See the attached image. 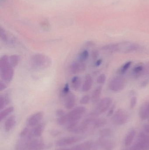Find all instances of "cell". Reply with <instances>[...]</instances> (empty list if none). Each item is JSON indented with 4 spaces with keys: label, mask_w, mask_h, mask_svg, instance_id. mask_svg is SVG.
<instances>
[{
    "label": "cell",
    "mask_w": 149,
    "mask_h": 150,
    "mask_svg": "<svg viewBox=\"0 0 149 150\" xmlns=\"http://www.w3.org/2000/svg\"><path fill=\"white\" fill-rule=\"evenodd\" d=\"M139 115L141 119L143 120L149 119V102H145L141 106Z\"/></svg>",
    "instance_id": "9a60e30c"
},
{
    "label": "cell",
    "mask_w": 149,
    "mask_h": 150,
    "mask_svg": "<svg viewBox=\"0 0 149 150\" xmlns=\"http://www.w3.org/2000/svg\"><path fill=\"white\" fill-rule=\"evenodd\" d=\"M64 98V106L65 108L68 110L73 109L75 107L76 102V97L75 94L70 92Z\"/></svg>",
    "instance_id": "4fadbf2b"
},
{
    "label": "cell",
    "mask_w": 149,
    "mask_h": 150,
    "mask_svg": "<svg viewBox=\"0 0 149 150\" xmlns=\"http://www.w3.org/2000/svg\"><path fill=\"white\" fill-rule=\"evenodd\" d=\"M16 124V118L14 115H11L8 117L4 123V130L8 132L10 131Z\"/></svg>",
    "instance_id": "5bb4252c"
},
{
    "label": "cell",
    "mask_w": 149,
    "mask_h": 150,
    "mask_svg": "<svg viewBox=\"0 0 149 150\" xmlns=\"http://www.w3.org/2000/svg\"><path fill=\"white\" fill-rule=\"evenodd\" d=\"M112 134V131L109 129H102L100 132V135L101 137H109Z\"/></svg>",
    "instance_id": "4dcf8cb0"
},
{
    "label": "cell",
    "mask_w": 149,
    "mask_h": 150,
    "mask_svg": "<svg viewBox=\"0 0 149 150\" xmlns=\"http://www.w3.org/2000/svg\"><path fill=\"white\" fill-rule=\"evenodd\" d=\"M0 38H1V40L3 42H5L9 45L14 44L15 41V39L12 38H10V36H8L6 32L2 28H1L0 29Z\"/></svg>",
    "instance_id": "ffe728a7"
},
{
    "label": "cell",
    "mask_w": 149,
    "mask_h": 150,
    "mask_svg": "<svg viewBox=\"0 0 149 150\" xmlns=\"http://www.w3.org/2000/svg\"><path fill=\"white\" fill-rule=\"evenodd\" d=\"M7 88V85L6 84V83L3 80H1L0 81V91H4Z\"/></svg>",
    "instance_id": "ab89813d"
},
{
    "label": "cell",
    "mask_w": 149,
    "mask_h": 150,
    "mask_svg": "<svg viewBox=\"0 0 149 150\" xmlns=\"http://www.w3.org/2000/svg\"><path fill=\"white\" fill-rule=\"evenodd\" d=\"M129 118L128 112L125 109L120 108L114 114L112 118V121L115 125L121 126L127 123Z\"/></svg>",
    "instance_id": "5b68a950"
},
{
    "label": "cell",
    "mask_w": 149,
    "mask_h": 150,
    "mask_svg": "<svg viewBox=\"0 0 149 150\" xmlns=\"http://www.w3.org/2000/svg\"><path fill=\"white\" fill-rule=\"evenodd\" d=\"M149 83V79H147L146 80H143V81L141 83V87H146V86L148 85Z\"/></svg>",
    "instance_id": "b9f144b4"
},
{
    "label": "cell",
    "mask_w": 149,
    "mask_h": 150,
    "mask_svg": "<svg viewBox=\"0 0 149 150\" xmlns=\"http://www.w3.org/2000/svg\"><path fill=\"white\" fill-rule=\"evenodd\" d=\"M107 123L106 120L104 118H94L93 126L94 129L99 128L105 126Z\"/></svg>",
    "instance_id": "484cf974"
},
{
    "label": "cell",
    "mask_w": 149,
    "mask_h": 150,
    "mask_svg": "<svg viewBox=\"0 0 149 150\" xmlns=\"http://www.w3.org/2000/svg\"><path fill=\"white\" fill-rule=\"evenodd\" d=\"M50 134L53 137H57L59 135L61 134V132L59 130L57 129H52L50 131Z\"/></svg>",
    "instance_id": "f35d334b"
},
{
    "label": "cell",
    "mask_w": 149,
    "mask_h": 150,
    "mask_svg": "<svg viewBox=\"0 0 149 150\" xmlns=\"http://www.w3.org/2000/svg\"><path fill=\"white\" fill-rule=\"evenodd\" d=\"M71 83L73 89L75 91H78L81 86V78L79 76H74L72 79Z\"/></svg>",
    "instance_id": "7402d4cb"
},
{
    "label": "cell",
    "mask_w": 149,
    "mask_h": 150,
    "mask_svg": "<svg viewBox=\"0 0 149 150\" xmlns=\"http://www.w3.org/2000/svg\"><path fill=\"white\" fill-rule=\"evenodd\" d=\"M90 100H91V98L89 95H85L80 100V103L82 105H86L89 103Z\"/></svg>",
    "instance_id": "e575fe53"
},
{
    "label": "cell",
    "mask_w": 149,
    "mask_h": 150,
    "mask_svg": "<svg viewBox=\"0 0 149 150\" xmlns=\"http://www.w3.org/2000/svg\"><path fill=\"white\" fill-rule=\"evenodd\" d=\"M149 150V135L141 133L139 136V139L132 147L123 150Z\"/></svg>",
    "instance_id": "8992f818"
},
{
    "label": "cell",
    "mask_w": 149,
    "mask_h": 150,
    "mask_svg": "<svg viewBox=\"0 0 149 150\" xmlns=\"http://www.w3.org/2000/svg\"><path fill=\"white\" fill-rule=\"evenodd\" d=\"M102 63V59H99L95 61V63H94V66H95V67H99V66L101 65Z\"/></svg>",
    "instance_id": "7bdbcfd3"
},
{
    "label": "cell",
    "mask_w": 149,
    "mask_h": 150,
    "mask_svg": "<svg viewBox=\"0 0 149 150\" xmlns=\"http://www.w3.org/2000/svg\"><path fill=\"white\" fill-rule=\"evenodd\" d=\"M137 98L136 96L132 97L130 101V108L131 109H133L136 105L137 104Z\"/></svg>",
    "instance_id": "d590c367"
},
{
    "label": "cell",
    "mask_w": 149,
    "mask_h": 150,
    "mask_svg": "<svg viewBox=\"0 0 149 150\" xmlns=\"http://www.w3.org/2000/svg\"><path fill=\"white\" fill-rule=\"evenodd\" d=\"M44 113L43 111L37 112L31 115L27 120V126L29 127H35L41 123L43 118Z\"/></svg>",
    "instance_id": "8fae6325"
},
{
    "label": "cell",
    "mask_w": 149,
    "mask_h": 150,
    "mask_svg": "<svg viewBox=\"0 0 149 150\" xmlns=\"http://www.w3.org/2000/svg\"><path fill=\"white\" fill-rule=\"evenodd\" d=\"M96 143L99 149L101 150H113L115 147V143L109 137H100Z\"/></svg>",
    "instance_id": "30bf717a"
},
{
    "label": "cell",
    "mask_w": 149,
    "mask_h": 150,
    "mask_svg": "<svg viewBox=\"0 0 149 150\" xmlns=\"http://www.w3.org/2000/svg\"><path fill=\"white\" fill-rule=\"evenodd\" d=\"M89 53L87 50H84L79 54L78 60L85 62L89 58Z\"/></svg>",
    "instance_id": "4316f807"
},
{
    "label": "cell",
    "mask_w": 149,
    "mask_h": 150,
    "mask_svg": "<svg viewBox=\"0 0 149 150\" xmlns=\"http://www.w3.org/2000/svg\"><path fill=\"white\" fill-rule=\"evenodd\" d=\"M146 73L148 74L149 76V62H147V64L146 66Z\"/></svg>",
    "instance_id": "bcb514c9"
},
{
    "label": "cell",
    "mask_w": 149,
    "mask_h": 150,
    "mask_svg": "<svg viewBox=\"0 0 149 150\" xmlns=\"http://www.w3.org/2000/svg\"><path fill=\"white\" fill-rule=\"evenodd\" d=\"M9 64V56L6 54L3 55L0 59V68L6 67Z\"/></svg>",
    "instance_id": "83f0119b"
},
{
    "label": "cell",
    "mask_w": 149,
    "mask_h": 150,
    "mask_svg": "<svg viewBox=\"0 0 149 150\" xmlns=\"http://www.w3.org/2000/svg\"><path fill=\"white\" fill-rule=\"evenodd\" d=\"M126 84V80L123 77L117 76L111 79L108 86L109 89L112 91L118 92L123 90Z\"/></svg>",
    "instance_id": "52a82bcc"
},
{
    "label": "cell",
    "mask_w": 149,
    "mask_h": 150,
    "mask_svg": "<svg viewBox=\"0 0 149 150\" xmlns=\"http://www.w3.org/2000/svg\"><path fill=\"white\" fill-rule=\"evenodd\" d=\"M115 108V105H113V106L111 107V108L109 109L107 115V116L108 117L111 116V115H112L113 114Z\"/></svg>",
    "instance_id": "60d3db41"
},
{
    "label": "cell",
    "mask_w": 149,
    "mask_h": 150,
    "mask_svg": "<svg viewBox=\"0 0 149 150\" xmlns=\"http://www.w3.org/2000/svg\"><path fill=\"white\" fill-rule=\"evenodd\" d=\"M86 45L88 47H91L94 46L95 45V44L94 42L92 41H88L86 43Z\"/></svg>",
    "instance_id": "f6af8a7d"
},
{
    "label": "cell",
    "mask_w": 149,
    "mask_h": 150,
    "mask_svg": "<svg viewBox=\"0 0 149 150\" xmlns=\"http://www.w3.org/2000/svg\"><path fill=\"white\" fill-rule=\"evenodd\" d=\"M31 131V130L28 127H24L20 132V134H19V136H20L21 138L26 137V136H27L29 134Z\"/></svg>",
    "instance_id": "1f68e13d"
},
{
    "label": "cell",
    "mask_w": 149,
    "mask_h": 150,
    "mask_svg": "<svg viewBox=\"0 0 149 150\" xmlns=\"http://www.w3.org/2000/svg\"><path fill=\"white\" fill-rule=\"evenodd\" d=\"M132 61H129L125 63L123 66L119 70V72L121 74H125L127 72V71L131 67V65L132 64Z\"/></svg>",
    "instance_id": "f546056e"
},
{
    "label": "cell",
    "mask_w": 149,
    "mask_h": 150,
    "mask_svg": "<svg viewBox=\"0 0 149 150\" xmlns=\"http://www.w3.org/2000/svg\"><path fill=\"white\" fill-rule=\"evenodd\" d=\"M102 90V86H99L94 89L92 93L91 98V101L93 103H96L99 101Z\"/></svg>",
    "instance_id": "d6986e66"
},
{
    "label": "cell",
    "mask_w": 149,
    "mask_h": 150,
    "mask_svg": "<svg viewBox=\"0 0 149 150\" xmlns=\"http://www.w3.org/2000/svg\"><path fill=\"white\" fill-rule=\"evenodd\" d=\"M92 59L94 61H96L99 55V51L97 50H94L92 51Z\"/></svg>",
    "instance_id": "8d00e7d4"
},
{
    "label": "cell",
    "mask_w": 149,
    "mask_h": 150,
    "mask_svg": "<svg viewBox=\"0 0 149 150\" xmlns=\"http://www.w3.org/2000/svg\"><path fill=\"white\" fill-rule=\"evenodd\" d=\"M86 68V64L85 62L78 60L71 64L70 71L73 74L77 75L85 72Z\"/></svg>",
    "instance_id": "7c38bea8"
},
{
    "label": "cell",
    "mask_w": 149,
    "mask_h": 150,
    "mask_svg": "<svg viewBox=\"0 0 149 150\" xmlns=\"http://www.w3.org/2000/svg\"><path fill=\"white\" fill-rule=\"evenodd\" d=\"M70 86H69V83H66L64 85V86L62 90H61V96L65 98L70 93Z\"/></svg>",
    "instance_id": "f1b7e54d"
},
{
    "label": "cell",
    "mask_w": 149,
    "mask_h": 150,
    "mask_svg": "<svg viewBox=\"0 0 149 150\" xmlns=\"http://www.w3.org/2000/svg\"><path fill=\"white\" fill-rule=\"evenodd\" d=\"M45 128V124L43 122L41 123L32 129V134L35 137H40L43 134Z\"/></svg>",
    "instance_id": "44dd1931"
},
{
    "label": "cell",
    "mask_w": 149,
    "mask_h": 150,
    "mask_svg": "<svg viewBox=\"0 0 149 150\" xmlns=\"http://www.w3.org/2000/svg\"><path fill=\"white\" fill-rule=\"evenodd\" d=\"M143 129L144 132L146 134H149V124H145L143 127Z\"/></svg>",
    "instance_id": "ee69618b"
},
{
    "label": "cell",
    "mask_w": 149,
    "mask_h": 150,
    "mask_svg": "<svg viewBox=\"0 0 149 150\" xmlns=\"http://www.w3.org/2000/svg\"><path fill=\"white\" fill-rule=\"evenodd\" d=\"M0 75L1 80L8 83L11 82L14 77V68L10 64L0 68Z\"/></svg>",
    "instance_id": "ba28073f"
},
{
    "label": "cell",
    "mask_w": 149,
    "mask_h": 150,
    "mask_svg": "<svg viewBox=\"0 0 149 150\" xmlns=\"http://www.w3.org/2000/svg\"><path fill=\"white\" fill-rule=\"evenodd\" d=\"M136 134L135 129H130L126 136L124 141V144L126 147H129L133 143Z\"/></svg>",
    "instance_id": "ac0fdd59"
},
{
    "label": "cell",
    "mask_w": 149,
    "mask_h": 150,
    "mask_svg": "<svg viewBox=\"0 0 149 150\" xmlns=\"http://www.w3.org/2000/svg\"><path fill=\"white\" fill-rule=\"evenodd\" d=\"M30 64L34 68L43 69L48 68L52 64V59L43 54H36L31 56Z\"/></svg>",
    "instance_id": "7a4b0ae2"
},
{
    "label": "cell",
    "mask_w": 149,
    "mask_h": 150,
    "mask_svg": "<svg viewBox=\"0 0 149 150\" xmlns=\"http://www.w3.org/2000/svg\"><path fill=\"white\" fill-rule=\"evenodd\" d=\"M83 139V137L80 136L67 137L61 138L58 140L55 144L58 147H64L69 145H72L80 142Z\"/></svg>",
    "instance_id": "9c48e42d"
},
{
    "label": "cell",
    "mask_w": 149,
    "mask_h": 150,
    "mask_svg": "<svg viewBox=\"0 0 149 150\" xmlns=\"http://www.w3.org/2000/svg\"><path fill=\"white\" fill-rule=\"evenodd\" d=\"M55 150H83L81 147L80 144H78L73 146L72 148L68 149V148H64V147H59V148L56 149Z\"/></svg>",
    "instance_id": "d6a6232c"
},
{
    "label": "cell",
    "mask_w": 149,
    "mask_h": 150,
    "mask_svg": "<svg viewBox=\"0 0 149 150\" xmlns=\"http://www.w3.org/2000/svg\"><path fill=\"white\" fill-rule=\"evenodd\" d=\"M106 80V76L105 74H101L98 76L97 79V82L99 84L105 83Z\"/></svg>",
    "instance_id": "836d02e7"
},
{
    "label": "cell",
    "mask_w": 149,
    "mask_h": 150,
    "mask_svg": "<svg viewBox=\"0 0 149 150\" xmlns=\"http://www.w3.org/2000/svg\"><path fill=\"white\" fill-rule=\"evenodd\" d=\"M14 108L13 106H10L4 108L0 112V120L2 121L3 120L7 118L11 113L13 112Z\"/></svg>",
    "instance_id": "603a6c76"
},
{
    "label": "cell",
    "mask_w": 149,
    "mask_h": 150,
    "mask_svg": "<svg viewBox=\"0 0 149 150\" xmlns=\"http://www.w3.org/2000/svg\"><path fill=\"white\" fill-rule=\"evenodd\" d=\"M56 114L58 117H60L65 115L66 113L63 109H58L56 111Z\"/></svg>",
    "instance_id": "74e56055"
},
{
    "label": "cell",
    "mask_w": 149,
    "mask_h": 150,
    "mask_svg": "<svg viewBox=\"0 0 149 150\" xmlns=\"http://www.w3.org/2000/svg\"><path fill=\"white\" fill-rule=\"evenodd\" d=\"M146 72V66L143 63L139 64L134 68L133 74L135 78H139Z\"/></svg>",
    "instance_id": "e0dca14e"
},
{
    "label": "cell",
    "mask_w": 149,
    "mask_h": 150,
    "mask_svg": "<svg viewBox=\"0 0 149 150\" xmlns=\"http://www.w3.org/2000/svg\"><path fill=\"white\" fill-rule=\"evenodd\" d=\"M140 47V45L137 44L125 42L106 45L102 47V49L109 52L128 53L138 51Z\"/></svg>",
    "instance_id": "6da1fadb"
},
{
    "label": "cell",
    "mask_w": 149,
    "mask_h": 150,
    "mask_svg": "<svg viewBox=\"0 0 149 150\" xmlns=\"http://www.w3.org/2000/svg\"><path fill=\"white\" fill-rule=\"evenodd\" d=\"M93 85V79L90 74L86 75L85 77V80L82 86V91L83 92L89 91Z\"/></svg>",
    "instance_id": "2e32d148"
},
{
    "label": "cell",
    "mask_w": 149,
    "mask_h": 150,
    "mask_svg": "<svg viewBox=\"0 0 149 150\" xmlns=\"http://www.w3.org/2000/svg\"><path fill=\"white\" fill-rule=\"evenodd\" d=\"M86 112V108L84 106H78L72 109L65 115L67 123L72 122L79 121Z\"/></svg>",
    "instance_id": "277c9868"
},
{
    "label": "cell",
    "mask_w": 149,
    "mask_h": 150,
    "mask_svg": "<svg viewBox=\"0 0 149 150\" xmlns=\"http://www.w3.org/2000/svg\"><path fill=\"white\" fill-rule=\"evenodd\" d=\"M113 102V100L109 97H106L99 101L94 110L90 114L89 116L96 118L100 115L106 112Z\"/></svg>",
    "instance_id": "3957f363"
},
{
    "label": "cell",
    "mask_w": 149,
    "mask_h": 150,
    "mask_svg": "<svg viewBox=\"0 0 149 150\" xmlns=\"http://www.w3.org/2000/svg\"><path fill=\"white\" fill-rule=\"evenodd\" d=\"M9 59L10 66L15 68L17 67L21 61V57L17 54H12L9 57Z\"/></svg>",
    "instance_id": "cb8c5ba5"
},
{
    "label": "cell",
    "mask_w": 149,
    "mask_h": 150,
    "mask_svg": "<svg viewBox=\"0 0 149 150\" xmlns=\"http://www.w3.org/2000/svg\"><path fill=\"white\" fill-rule=\"evenodd\" d=\"M10 102L9 96L7 94H3L0 97V109L1 110L5 108Z\"/></svg>",
    "instance_id": "d4e9b609"
}]
</instances>
